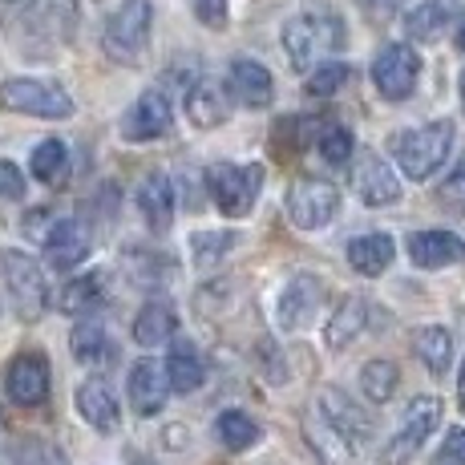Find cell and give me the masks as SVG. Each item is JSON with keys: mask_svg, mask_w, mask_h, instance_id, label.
Masks as SVG:
<instances>
[{"mask_svg": "<svg viewBox=\"0 0 465 465\" xmlns=\"http://www.w3.org/2000/svg\"><path fill=\"white\" fill-rule=\"evenodd\" d=\"M450 150H453V122H429V126L405 130L392 138V154H397L401 170H405L413 183L433 174V170L450 158Z\"/></svg>", "mask_w": 465, "mask_h": 465, "instance_id": "1", "label": "cell"}, {"mask_svg": "<svg viewBox=\"0 0 465 465\" xmlns=\"http://www.w3.org/2000/svg\"><path fill=\"white\" fill-rule=\"evenodd\" d=\"M344 45V25L332 13H303L283 25V49L296 69H312L324 53Z\"/></svg>", "mask_w": 465, "mask_h": 465, "instance_id": "2", "label": "cell"}, {"mask_svg": "<svg viewBox=\"0 0 465 465\" xmlns=\"http://www.w3.org/2000/svg\"><path fill=\"white\" fill-rule=\"evenodd\" d=\"M0 275H5V288L13 296V308L21 312L25 320H37L49 312V283H45V272L33 255L16 252V247H5L0 252Z\"/></svg>", "mask_w": 465, "mask_h": 465, "instance_id": "3", "label": "cell"}, {"mask_svg": "<svg viewBox=\"0 0 465 465\" xmlns=\"http://www.w3.org/2000/svg\"><path fill=\"white\" fill-rule=\"evenodd\" d=\"M0 110L29 114V118H45V122H61L74 114V97H69L57 82L13 77V82L0 85Z\"/></svg>", "mask_w": 465, "mask_h": 465, "instance_id": "4", "label": "cell"}, {"mask_svg": "<svg viewBox=\"0 0 465 465\" xmlns=\"http://www.w3.org/2000/svg\"><path fill=\"white\" fill-rule=\"evenodd\" d=\"M207 191H211V203L219 207V214L243 219V214L255 207L259 191H263V166L219 163L207 170Z\"/></svg>", "mask_w": 465, "mask_h": 465, "instance_id": "5", "label": "cell"}, {"mask_svg": "<svg viewBox=\"0 0 465 465\" xmlns=\"http://www.w3.org/2000/svg\"><path fill=\"white\" fill-rule=\"evenodd\" d=\"M150 16H154L150 13V0H126L110 16V25H105V37H102L105 53L114 61H122V65H138L150 41Z\"/></svg>", "mask_w": 465, "mask_h": 465, "instance_id": "6", "label": "cell"}, {"mask_svg": "<svg viewBox=\"0 0 465 465\" xmlns=\"http://www.w3.org/2000/svg\"><path fill=\"white\" fill-rule=\"evenodd\" d=\"M437 425H441V401L437 397H417L413 405H409V413H405V421H401L397 437L384 445L381 465H409L413 461V453L421 450V441L433 433Z\"/></svg>", "mask_w": 465, "mask_h": 465, "instance_id": "7", "label": "cell"}, {"mask_svg": "<svg viewBox=\"0 0 465 465\" xmlns=\"http://www.w3.org/2000/svg\"><path fill=\"white\" fill-rule=\"evenodd\" d=\"M417 74H421V57L409 45H384L377 53V61H372L377 94L389 97V102H405L417 85Z\"/></svg>", "mask_w": 465, "mask_h": 465, "instance_id": "8", "label": "cell"}, {"mask_svg": "<svg viewBox=\"0 0 465 465\" xmlns=\"http://www.w3.org/2000/svg\"><path fill=\"white\" fill-rule=\"evenodd\" d=\"M340 211V194L332 183H320V178H303V183L292 186L288 194V219L296 223L300 231H320L336 219Z\"/></svg>", "mask_w": 465, "mask_h": 465, "instance_id": "9", "label": "cell"}, {"mask_svg": "<svg viewBox=\"0 0 465 465\" xmlns=\"http://www.w3.org/2000/svg\"><path fill=\"white\" fill-rule=\"evenodd\" d=\"M170 122H174L170 97L163 89H146V94L122 114V138L126 142H154V138H163V134H170Z\"/></svg>", "mask_w": 465, "mask_h": 465, "instance_id": "10", "label": "cell"}, {"mask_svg": "<svg viewBox=\"0 0 465 465\" xmlns=\"http://www.w3.org/2000/svg\"><path fill=\"white\" fill-rule=\"evenodd\" d=\"M5 389L13 405H45L49 401V361L41 352H21L5 372Z\"/></svg>", "mask_w": 465, "mask_h": 465, "instance_id": "11", "label": "cell"}, {"mask_svg": "<svg viewBox=\"0 0 465 465\" xmlns=\"http://www.w3.org/2000/svg\"><path fill=\"white\" fill-rule=\"evenodd\" d=\"M89 252H94V239H89V227L82 219H61L45 235V259L53 272H74L77 263L89 259Z\"/></svg>", "mask_w": 465, "mask_h": 465, "instance_id": "12", "label": "cell"}, {"mask_svg": "<svg viewBox=\"0 0 465 465\" xmlns=\"http://www.w3.org/2000/svg\"><path fill=\"white\" fill-rule=\"evenodd\" d=\"M126 392H130V409L138 417H158L166 409V397L174 392V389H170V377H166V364L138 361L130 369Z\"/></svg>", "mask_w": 465, "mask_h": 465, "instance_id": "13", "label": "cell"}, {"mask_svg": "<svg viewBox=\"0 0 465 465\" xmlns=\"http://www.w3.org/2000/svg\"><path fill=\"white\" fill-rule=\"evenodd\" d=\"M227 89H231V97H235L239 105H247V110H263V105H272V97H275L272 74H267V69L259 65V61H252V57L231 61Z\"/></svg>", "mask_w": 465, "mask_h": 465, "instance_id": "14", "label": "cell"}, {"mask_svg": "<svg viewBox=\"0 0 465 465\" xmlns=\"http://www.w3.org/2000/svg\"><path fill=\"white\" fill-rule=\"evenodd\" d=\"M303 433H308L312 450L320 453V461H324V465H348V461L356 458V453H361V450H356V445L348 441V437L332 425V417H328L320 405H312V413L303 417Z\"/></svg>", "mask_w": 465, "mask_h": 465, "instance_id": "15", "label": "cell"}, {"mask_svg": "<svg viewBox=\"0 0 465 465\" xmlns=\"http://www.w3.org/2000/svg\"><path fill=\"white\" fill-rule=\"evenodd\" d=\"M356 194L369 207H389V203L401 199L397 174H392L381 154H361V163H356Z\"/></svg>", "mask_w": 465, "mask_h": 465, "instance_id": "16", "label": "cell"}, {"mask_svg": "<svg viewBox=\"0 0 465 465\" xmlns=\"http://www.w3.org/2000/svg\"><path fill=\"white\" fill-rule=\"evenodd\" d=\"M324 300V283L316 275H292L288 288L280 292V324L283 328H303L312 320V312Z\"/></svg>", "mask_w": 465, "mask_h": 465, "instance_id": "17", "label": "cell"}, {"mask_svg": "<svg viewBox=\"0 0 465 465\" xmlns=\"http://www.w3.org/2000/svg\"><path fill=\"white\" fill-rule=\"evenodd\" d=\"M69 348H74V361L94 372L110 369V364L118 361V344L110 340L102 320H82V324L74 328V336H69Z\"/></svg>", "mask_w": 465, "mask_h": 465, "instance_id": "18", "label": "cell"}, {"mask_svg": "<svg viewBox=\"0 0 465 465\" xmlns=\"http://www.w3.org/2000/svg\"><path fill=\"white\" fill-rule=\"evenodd\" d=\"M186 114H191V122L203 130L223 126L231 114V89L211 82V77H203V82H194L191 94H186Z\"/></svg>", "mask_w": 465, "mask_h": 465, "instance_id": "19", "label": "cell"}, {"mask_svg": "<svg viewBox=\"0 0 465 465\" xmlns=\"http://www.w3.org/2000/svg\"><path fill=\"white\" fill-rule=\"evenodd\" d=\"M409 259L417 267H450L465 259V243L453 231H417L409 235Z\"/></svg>", "mask_w": 465, "mask_h": 465, "instance_id": "20", "label": "cell"}, {"mask_svg": "<svg viewBox=\"0 0 465 465\" xmlns=\"http://www.w3.org/2000/svg\"><path fill=\"white\" fill-rule=\"evenodd\" d=\"M77 413H82V421H89L94 429H102V433H114V429L122 425V405L118 397L110 392V384L105 381H85L82 389H77Z\"/></svg>", "mask_w": 465, "mask_h": 465, "instance_id": "21", "label": "cell"}, {"mask_svg": "<svg viewBox=\"0 0 465 465\" xmlns=\"http://www.w3.org/2000/svg\"><path fill=\"white\" fill-rule=\"evenodd\" d=\"M166 377H170V389L174 392H199L203 381H207V361H203L199 344L191 340H174L170 344V356H166Z\"/></svg>", "mask_w": 465, "mask_h": 465, "instance_id": "22", "label": "cell"}, {"mask_svg": "<svg viewBox=\"0 0 465 465\" xmlns=\"http://www.w3.org/2000/svg\"><path fill=\"white\" fill-rule=\"evenodd\" d=\"M33 29L49 41H69L77 25V0H25Z\"/></svg>", "mask_w": 465, "mask_h": 465, "instance_id": "23", "label": "cell"}, {"mask_svg": "<svg viewBox=\"0 0 465 465\" xmlns=\"http://www.w3.org/2000/svg\"><path fill=\"white\" fill-rule=\"evenodd\" d=\"M174 332H178V312L166 300H150L138 312V320H134V344H142V348L170 344Z\"/></svg>", "mask_w": 465, "mask_h": 465, "instance_id": "24", "label": "cell"}, {"mask_svg": "<svg viewBox=\"0 0 465 465\" xmlns=\"http://www.w3.org/2000/svg\"><path fill=\"white\" fill-rule=\"evenodd\" d=\"M138 211L146 214L150 231H170V223H174V186H170L166 174H150L146 183H142L138 191Z\"/></svg>", "mask_w": 465, "mask_h": 465, "instance_id": "25", "label": "cell"}, {"mask_svg": "<svg viewBox=\"0 0 465 465\" xmlns=\"http://www.w3.org/2000/svg\"><path fill=\"white\" fill-rule=\"evenodd\" d=\"M320 409H324L328 417H332V425L340 429V433L348 437V441L361 450L364 441H369V433H372V421L364 413H356V405L344 397V392H336V389H324L320 392V401H316Z\"/></svg>", "mask_w": 465, "mask_h": 465, "instance_id": "26", "label": "cell"}, {"mask_svg": "<svg viewBox=\"0 0 465 465\" xmlns=\"http://www.w3.org/2000/svg\"><path fill=\"white\" fill-rule=\"evenodd\" d=\"M453 13H458V5H453V0H421V5L405 16L409 41H437L445 29H450Z\"/></svg>", "mask_w": 465, "mask_h": 465, "instance_id": "27", "label": "cell"}, {"mask_svg": "<svg viewBox=\"0 0 465 465\" xmlns=\"http://www.w3.org/2000/svg\"><path fill=\"white\" fill-rule=\"evenodd\" d=\"M392 255H397V243H392L389 235H381V231L348 243V263H352L361 275H381L384 267L392 263Z\"/></svg>", "mask_w": 465, "mask_h": 465, "instance_id": "28", "label": "cell"}, {"mask_svg": "<svg viewBox=\"0 0 465 465\" xmlns=\"http://www.w3.org/2000/svg\"><path fill=\"white\" fill-rule=\"evenodd\" d=\"M105 296V275L102 272H89V275H77L69 280L65 288L57 292V308L69 312V316H82V312H94Z\"/></svg>", "mask_w": 465, "mask_h": 465, "instance_id": "29", "label": "cell"}, {"mask_svg": "<svg viewBox=\"0 0 465 465\" xmlns=\"http://www.w3.org/2000/svg\"><path fill=\"white\" fill-rule=\"evenodd\" d=\"M364 320H369V303H364L361 296H348L340 308L332 312V320H328V328H324V340L332 348H344V344H352L356 336L364 332Z\"/></svg>", "mask_w": 465, "mask_h": 465, "instance_id": "30", "label": "cell"}, {"mask_svg": "<svg viewBox=\"0 0 465 465\" xmlns=\"http://www.w3.org/2000/svg\"><path fill=\"white\" fill-rule=\"evenodd\" d=\"M413 348H417V356L425 361V369L433 372V377H441V372L453 364V336L445 332V328H437V324L417 328Z\"/></svg>", "mask_w": 465, "mask_h": 465, "instance_id": "31", "label": "cell"}, {"mask_svg": "<svg viewBox=\"0 0 465 465\" xmlns=\"http://www.w3.org/2000/svg\"><path fill=\"white\" fill-rule=\"evenodd\" d=\"M214 433H219V441L227 445V450H252V445L263 437V429H259L247 413H239V409H227V413L214 421Z\"/></svg>", "mask_w": 465, "mask_h": 465, "instance_id": "32", "label": "cell"}, {"mask_svg": "<svg viewBox=\"0 0 465 465\" xmlns=\"http://www.w3.org/2000/svg\"><path fill=\"white\" fill-rule=\"evenodd\" d=\"M65 166H69V150H65V142H57V138L41 142L29 158L33 178H37V183H49V186H57L61 178H65Z\"/></svg>", "mask_w": 465, "mask_h": 465, "instance_id": "33", "label": "cell"}, {"mask_svg": "<svg viewBox=\"0 0 465 465\" xmlns=\"http://www.w3.org/2000/svg\"><path fill=\"white\" fill-rule=\"evenodd\" d=\"M397 364L392 361H369L361 369V389H364V397L372 401V405H384V401L397 392Z\"/></svg>", "mask_w": 465, "mask_h": 465, "instance_id": "34", "label": "cell"}, {"mask_svg": "<svg viewBox=\"0 0 465 465\" xmlns=\"http://www.w3.org/2000/svg\"><path fill=\"white\" fill-rule=\"evenodd\" d=\"M231 243H235V235H227V231H199L194 235V263L199 267H214L223 255L231 252Z\"/></svg>", "mask_w": 465, "mask_h": 465, "instance_id": "35", "label": "cell"}, {"mask_svg": "<svg viewBox=\"0 0 465 465\" xmlns=\"http://www.w3.org/2000/svg\"><path fill=\"white\" fill-rule=\"evenodd\" d=\"M352 69L340 65V61H328V65H316V74L308 77V94L312 97H332L340 85H348Z\"/></svg>", "mask_w": 465, "mask_h": 465, "instance_id": "36", "label": "cell"}, {"mask_svg": "<svg viewBox=\"0 0 465 465\" xmlns=\"http://www.w3.org/2000/svg\"><path fill=\"white\" fill-rule=\"evenodd\" d=\"M320 154H324V163L344 166L352 158V134L344 126H324L320 130Z\"/></svg>", "mask_w": 465, "mask_h": 465, "instance_id": "37", "label": "cell"}, {"mask_svg": "<svg viewBox=\"0 0 465 465\" xmlns=\"http://www.w3.org/2000/svg\"><path fill=\"white\" fill-rule=\"evenodd\" d=\"M25 174H21V166L16 163H0V199H8V203H21L25 199Z\"/></svg>", "mask_w": 465, "mask_h": 465, "instance_id": "38", "label": "cell"}, {"mask_svg": "<svg viewBox=\"0 0 465 465\" xmlns=\"http://www.w3.org/2000/svg\"><path fill=\"white\" fill-rule=\"evenodd\" d=\"M21 465H65V453L45 445V441H29L21 450Z\"/></svg>", "mask_w": 465, "mask_h": 465, "instance_id": "39", "label": "cell"}, {"mask_svg": "<svg viewBox=\"0 0 465 465\" xmlns=\"http://www.w3.org/2000/svg\"><path fill=\"white\" fill-rule=\"evenodd\" d=\"M433 465H465V429H450V437H445Z\"/></svg>", "mask_w": 465, "mask_h": 465, "instance_id": "40", "label": "cell"}, {"mask_svg": "<svg viewBox=\"0 0 465 465\" xmlns=\"http://www.w3.org/2000/svg\"><path fill=\"white\" fill-rule=\"evenodd\" d=\"M441 203H445V207H453L458 214H465V166H461V170H453V174L445 178V186H441Z\"/></svg>", "mask_w": 465, "mask_h": 465, "instance_id": "41", "label": "cell"}, {"mask_svg": "<svg viewBox=\"0 0 465 465\" xmlns=\"http://www.w3.org/2000/svg\"><path fill=\"white\" fill-rule=\"evenodd\" d=\"M194 16L207 29H223L227 25V0H194Z\"/></svg>", "mask_w": 465, "mask_h": 465, "instance_id": "42", "label": "cell"}, {"mask_svg": "<svg viewBox=\"0 0 465 465\" xmlns=\"http://www.w3.org/2000/svg\"><path fill=\"white\" fill-rule=\"evenodd\" d=\"M272 340H259V356H263V369H267V381H275V384H283L288 381V364L283 361H272Z\"/></svg>", "mask_w": 465, "mask_h": 465, "instance_id": "43", "label": "cell"}, {"mask_svg": "<svg viewBox=\"0 0 465 465\" xmlns=\"http://www.w3.org/2000/svg\"><path fill=\"white\" fill-rule=\"evenodd\" d=\"M356 5L364 8V16H369V21L384 25L392 16V8H397V0H356Z\"/></svg>", "mask_w": 465, "mask_h": 465, "instance_id": "44", "label": "cell"}, {"mask_svg": "<svg viewBox=\"0 0 465 465\" xmlns=\"http://www.w3.org/2000/svg\"><path fill=\"white\" fill-rule=\"evenodd\" d=\"M458 405H461V413H465V364H461V377H458Z\"/></svg>", "mask_w": 465, "mask_h": 465, "instance_id": "45", "label": "cell"}, {"mask_svg": "<svg viewBox=\"0 0 465 465\" xmlns=\"http://www.w3.org/2000/svg\"><path fill=\"white\" fill-rule=\"evenodd\" d=\"M453 37H458V49L465 53V13H461V21H458V33H453Z\"/></svg>", "mask_w": 465, "mask_h": 465, "instance_id": "46", "label": "cell"}, {"mask_svg": "<svg viewBox=\"0 0 465 465\" xmlns=\"http://www.w3.org/2000/svg\"><path fill=\"white\" fill-rule=\"evenodd\" d=\"M134 465H154V461H146V458H134Z\"/></svg>", "mask_w": 465, "mask_h": 465, "instance_id": "47", "label": "cell"}, {"mask_svg": "<svg viewBox=\"0 0 465 465\" xmlns=\"http://www.w3.org/2000/svg\"><path fill=\"white\" fill-rule=\"evenodd\" d=\"M461 102H465V74H461Z\"/></svg>", "mask_w": 465, "mask_h": 465, "instance_id": "48", "label": "cell"}]
</instances>
